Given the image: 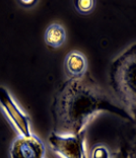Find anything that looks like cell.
<instances>
[{"label": "cell", "instance_id": "1", "mask_svg": "<svg viewBox=\"0 0 136 158\" xmlns=\"http://www.w3.org/2000/svg\"><path fill=\"white\" fill-rule=\"evenodd\" d=\"M52 150L60 158H87L84 149V136L61 135L52 133L49 137Z\"/></svg>", "mask_w": 136, "mask_h": 158}, {"label": "cell", "instance_id": "2", "mask_svg": "<svg viewBox=\"0 0 136 158\" xmlns=\"http://www.w3.org/2000/svg\"><path fill=\"white\" fill-rule=\"evenodd\" d=\"M0 106H2L7 118L11 122L12 125L17 129L21 136H30V121L13 102L11 96L4 87L0 86Z\"/></svg>", "mask_w": 136, "mask_h": 158}, {"label": "cell", "instance_id": "3", "mask_svg": "<svg viewBox=\"0 0 136 158\" xmlns=\"http://www.w3.org/2000/svg\"><path fill=\"white\" fill-rule=\"evenodd\" d=\"M44 153V144L32 134L17 138L10 150L11 158H43Z\"/></svg>", "mask_w": 136, "mask_h": 158}, {"label": "cell", "instance_id": "4", "mask_svg": "<svg viewBox=\"0 0 136 158\" xmlns=\"http://www.w3.org/2000/svg\"><path fill=\"white\" fill-rule=\"evenodd\" d=\"M67 71L72 76H80L87 70V61L78 52H71L66 58Z\"/></svg>", "mask_w": 136, "mask_h": 158}, {"label": "cell", "instance_id": "5", "mask_svg": "<svg viewBox=\"0 0 136 158\" xmlns=\"http://www.w3.org/2000/svg\"><path fill=\"white\" fill-rule=\"evenodd\" d=\"M66 39V34L64 28L59 24H52L50 26L45 33L46 44L53 48H58L61 46Z\"/></svg>", "mask_w": 136, "mask_h": 158}, {"label": "cell", "instance_id": "6", "mask_svg": "<svg viewBox=\"0 0 136 158\" xmlns=\"http://www.w3.org/2000/svg\"><path fill=\"white\" fill-rule=\"evenodd\" d=\"M74 5L80 13L87 14L92 11L95 6V1H92V0H81L80 1L79 0V1H75Z\"/></svg>", "mask_w": 136, "mask_h": 158}, {"label": "cell", "instance_id": "7", "mask_svg": "<svg viewBox=\"0 0 136 158\" xmlns=\"http://www.w3.org/2000/svg\"><path fill=\"white\" fill-rule=\"evenodd\" d=\"M91 157L92 158H109V152L105 147H102V146H99L96 148L94 149L91 154Z\"/></svg>", "mask_w": 136, "mask_h": 158}, {"label": "cell", "instance_id": "8", "mask_svg": "<svg viewBox=\"0 0 136 158\" xmlns=\"http://www.w3.org/2000/svg\"><path fill=\"white\" fill-rule=\"evenodd\" d=\"M20 4H23V6H32L35 4L36 1H19Z\"/></svg>", "mask_w": 136, "mask_h": 158}]
</instances>
